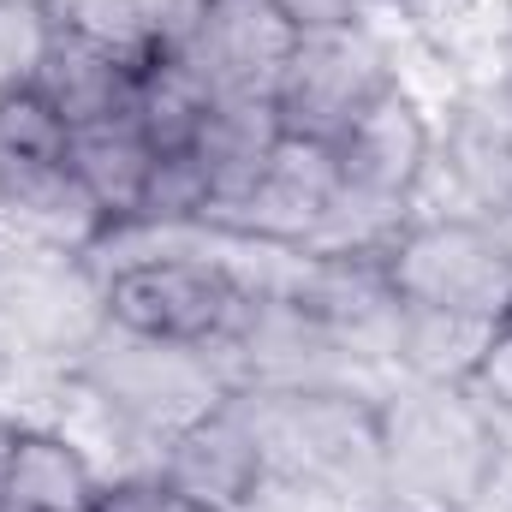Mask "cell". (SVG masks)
I'll return each instance as SVG.
<instances>
[{
  "label": "cell",
  "mask_w": 512,
  "mask_h": 512,
  "mask_svg": "<svg viewBox=\"0 0 512 512\" xmlns=\"http://www.w3.org/2000/svg\"><path fill=\"white\" fill-rule=\"evenodd\" d=\"M471 393L495 411V417H512V316L495 328L489 352H483V370L471 376Z\"/></svg>",
  "instance_id": "obj_22"
},
{
  "label": "cell",
  "mask_w": 512,
  "mask_h": 512,
  "mask_svg": "<svg viewBox=\"0 0 512 512\" xmlns=\"http://www.w3.org/2000/svg\"><path fill=\"white\" fill-rule=\"evenodd\" d=\"M262 399L268 405H251V417L268 465H292L298 477H358V471L382 477V411L322 387H292Z\"/></svg>",
  "instance_id": "obj_6"
},
{
  "label": "cell",
  "mask_w": 512,
  "mask_h": 512,
  "mask_svg": "<svg viewBox=\"0 0 512 512\" xmlns=\"http://www.w3.org/2000/svg\"><path fill=\"white\" fill-rule=\"evenodd\" d=\"M501 96L512 102V24H507V36H501Z\"/></svg>",
  "instance_id": "obj_24"
},
{
  "label": "cell",
  "mask_w": 512,
  "mask_h": 512,
  "mask_svg": "<svg viewBox=\"0 0 512 512\" xmlns=\"http://www.w3.org/2000/svg\"><path fill=\"white\" fill-rule=\"evenodd\" d=\"M0 495L18 512H96L102 507V483L90 471V459L54 435V429H18L6 465H0Z\"/></svg>",
  "instance_id": "obj_14"
},
{
  "label": "cell",
  "mask_w": 512,
  "mask_h": 512,
  "mask_svg": "<svg viewBox=\"0 0 512 512\" xmlns=\"http://www.w3.org/2000/svg\"><path fill=\"white\" fill-rule=\"evenodd\" d=\"M209 0H54V24L114 48L131 66L185 54Z\"/></svg>",
  "instance_id": "obj_11"
},
{
  "label": "cell",
  "mask_w": 512,
  "mask_h": 512,
  "mask_svg": "<svg viewBox=\"0 0 512 512\" xmlns=\"http://www.w3.org/2000/svg\"><path fill=\"white\" fill-rule=\"evenodd\" d=\"M161 483H173L179 495L203 501V507L221 512H245L268 477V453H262V435H256L251 405H209L203 417H191L185 429L167 435L161 447Z\"/></svg>",
  "instance_id": "obj_9"
},
{
  "label": "cell",
  "mask_w": 512,
  "mask_h": 512,
  "mask_svg": "<svg viewBox=\"0 0 512 512\" xmlns=\"http://www.w3.org/2000/svg\"><path fill=\"white\" fill-rule=\"evenodd\" d=\"M298 36L304 18L286 0H209L185 60L209 78L215 96H274Z\"/></svg>",
  "instance_id": "obj_8"
},
{
  "label": "cell",
  "mask_w": 512,
  "mask_h": 512,
  "mask_svg": "<svg viewBox=\"0 0 512 512\" xmlns=\"http://www.w3.org/2000/svg\"><path fill=\"white\" fill-rule=\"evenodd\" d=\"M18 429H24V423H12V417L0 411V465H6V453H12V441H18Z\"/></svg>",
  "instance_id": "obj_25"
},
{
  "label": "cell",
  "mask_w": 512,
  "mask_h": 512,
  "mask_svg": "<svg viewBox=\"0 0 512 512\" xmlns=\"http://www.w3.org/2000/svg\"><path fill=\"white\" fill-rule=\"evenodd\" d=\"M48 36H54L48 6H0V90H18L36 78Z\"/></svg>",
  "instance_id": "obj_20"
},
{
  "label": "cell",
  "mask_w": 512,
  "mask_h": 512,
  "mask_svg": "<svg viewBox=\"0 0 512 512\" xmlns=\"http://www.w3.org/2000/svg\"><path fill=\"white\" fill-rule=\"evenodd\" d=\"M382 280L405 310H441L471 322L512 316V251L501 227L477 215L405 221L382 251Z\"/></svg>",
  "instance_id": "obj_3"
},
{
  "label": "cell",
  "mask_w": 512,
  "mask_h": 512,
  "mask_svg": "<svg viewBox=\"0 0 512 512\" xmlns=\"http://www.w3.org/2000/svg\"><path fill=\"white\" fill-rule=\"evenodd\" d=\"M340 6H346V12H352V6H376V0H340Z\"/></svg>",
  "instance_id": "obj_27"
},
{
  "label": "cell",
  "mask_w": 512,
  "mask_h": 512,
  "mask_svg": "<svg viewBox=\"0 0 512 512\" xmlns=\"http://www.w3.org/2000/svg\"><path fill=\"white\" fill-rule=\"evenodd\" d=\"M137 72H143V66L120 60L114 48H102V42H90V36H78V30L54 24L48 54H42V66H36V78H30V84L54 102V114H60L66 126H84V120L126 114Z\"/></svg>",
  "instance_id": "obj_12"
},
{
  "label": "cell",
  "mask_w": 512,
  "mask_h": 512,
  "mask_svg": "<svg viewBox=\"0 0 512 512\" xmlns=\"http://www.w3.org/2000/svg\"><path fill=\"white\" fill-rule=\"evenodd\" d=\"M0 512H18V507H0Z\"/></svg>",
  "instance_id": "obj_28"
},
{
  "label": "cell",
  "mask_w": 512,
  "mask_h": 512,
  "mask_svg": "<svg viewBox=\"0 0 512 512\" xmlns=\"http://www.w3.org/2000/svg\"><path fill=\"white\" fill-rule=\"evenodd\" d=\"M501 465L495 411L471 387L417 382L382 405V483L429 512H459L489 495Z\"/></svg>",
  "instance_id": "obj_1"
},
{
  "label": "cell",
  "mask_w": 512,
  "mask_h": 512,
  "mask_svg": "<svg viewBox=\"0 0 512 512\" xmlns=\"http://www.w3.org/2000/svg\"><path fill=\"white\" fill-rule=\"evenodd\" d=\"M66 167L72 179L90 191V203L120 227H137L149 173H155V143L143 137V126L131 114H108V120H84L66 137Z\"/></svg>",
  "instance_id": "obj_10"
},
{
  "label": "cell",
  "mask_w": 512,
  "mask_h": 512,
  "mask_svg": "<svg viewBox=\"0 0 512 512\" xmlns=\"http://www.w3.org/2000/svg\"><path fill=\"white\" fill-rule=\"evenodd\" d=\"M387 84H393V66L382 42L352 18H328V24H304L298 54L274 84V108L286 137L334 149Z\"/></svg>",
  "instance_id": "obj_4"
},
{
  "label": "cell",
  "mask_w": 512,
  "mask_h": 512,
  "mask_svg": "<svg viewBox=\"0 0 512 512\" xmlns=\"http://www.w3.org/2000/svg\"><path fill=\"white\" fill-rule=\"evenodd\" d=\"M126 114L143 126L155 155H179V149H197V137L215 114V90L185 54H167V60H149L137 72Z\"/></svg>",
  "instance_id": "obj_16"
},
{
  "label": "cell",
  "mask_w": 512,
  "mask_h": 512,
  "mask_svg": "<svg viewBox=\"0 0 512 512\" xmlns=\"http://www.w3.org/2000/svg\"><path fill=\"white\" fill-rule=\"evenodd\" d=\"M203 209H209V173H203L197 149L155 155V173H149L137 227H185V221H203Z\"/></svg>",
  "instance_id": "obj_19"
},
{
  "label": "cell",
  "mask_w": 512,
  "mask_h": 512,
  "mask_svg": "<svg viewBox=\"0 0 512 512\" xmlns=\"http://www.w3.org/2000/svg\"><path fill=\"white\" fill-rule=\"evenodd\" d=\"M435 161L447 167L459 203L477 221L512 215V114H483V108L453 114L447 137H435Z\"/></svg>",
  "instance_id": "obj_15"
},
{
  "label": "cell",
  "mask_w": 512,
  "mask_h": 512,
  "mask_svg": "<svg viewBox=\"0 0 512 512\" xmlns=\"http://www.w3.org/2000/svg\"><path fill=\"white\" fill-rule=\"evenodd\" d=\"M495 328H501V322H471V316H441V310H405V304H399L393 358H399L417 382L471 387V376L483 370V352H489Z\"/></svg>",
  "instance_id": "obj_17"
},
{
  "label": "cell",
  "mask_w": 512,
  "mask_h": 512,
  "mask_svg": "<svg viewBox=\"0 0 512 512\" xmlns=\"http://www.w3.org/2000/svg\"><path fill=\"white\" fill-rule=\"evenodd\" d=\"M387 6H399V18H405L411 30H453V24H465L483 0H387Z\"/></svg>",
  "instance_id": "obj_23"
},
{
  "label": "cell",
  "mask_w": 512,
  "mask_h": 512,
  "mask_svg": "<svg viewBox=\"0 0 512 512\" xmlns=\"http://www.w3.org/2000/svg\"><path fill=\"white\" fill-rule=\"evenodd\" d=\"M280 137H286V126H280L274 96H215V114L197 137V161L209 173V209H227L251 191L262 167L274 161Z\"/></svg>",
  "instance_id": "obj_13"
},
{
  "label": "cell",
  "mask_w": 512,
  "mask_h": 512,
  "mask_svg": "<svg viewBox=\"0 0 512 512\" xmlns=\"http://www.w3.org/2000/svg\"><path fill=\"white\" fill-rule=\"evenodd\" d=\"M66 137L72 126L54 114V102L36 84L0 90V185L66 167Z\"/></svg>",
  "instance_id": "obj_18"
},
{
  "label": "cell",
  "mask_w": 512,
  "mask_h": 512,
  "mask_svg": "<svg viewBox=\"0 0 512 512\" xmlns=\"http://www.w3.org/2000/svg\"><path fill=\"white\" fill-rule=\"evenodd\" d=\"M340 203V167L328 143H304V137H280L274 161L262 167L251 191L227 209H209L197 227L251 239V245H280V251H304L322 221Z\"/></svg>",
  "instance_id": "obj_7"
},
{
  "label": "cell",
  "mask_w": 512,
  "mask_h": 512,
  "mask_svg": "<svg viewBox=\"0 0 512 512\" xmlns=\"http://www.w3.org/2000/svg\"><path fill=\"white\" fill-rule=\"evenodd\" d=\"M0 6H48L54 12V0H0Z\"/></svg>",
  "instance_id": "obj_26"
},
{
  "label": "cell",
  "mask_w": 512,
  "mask_h": 512,
  "mask_svg": "<svg viewBox=\"0 0 512 512\" xmlns=\"http://www.w3.org/2000/svg\"><path fill=\"white\" fill-rule=\"evenodd\" d=\"M334 167H340V203L405 221L417 185L435 167V126H429L423 102L393 78L364 108V120L334 143Z\"/></svg>",
  "instance_id": "obj_5"
},
{
  "label": "cell",
  "mask_w": 512,
  "mask_h": 512,
  "mask_svg": "<svg viewBox=\"0 0 512 512\" xmlns=\"http://www.w3.org/2000/svg\"><path fill=\"white\" fill-rule=\"evenodd\" d=\"M102 322L155 346L215 352V346L251 340L262 322V298L221 262L137 256L126 268H114V280L102 286Z\"/></svg>",
  "instance_id": "obj_2"
},
{
  "label": "cell",
  "mask_w": 512,
  "mask_h": 512,
  "mask_svg": "<svg viewBox=\"0 0 512 512\" xmlns=\"http://www.w3.org/2000/svg\"><path fill=\"white\" fill-rule=\"evenodd\" d=\"M96 512H221V507H203V501L179 495L161 477H126V483H102V507Z\"/></svg>",
  "instance_id": "obj_21"
}]
</instances>
